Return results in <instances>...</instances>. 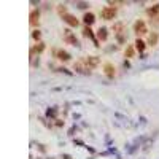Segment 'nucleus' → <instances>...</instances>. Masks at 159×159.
I'll return each mask as SVG.
<instances>
[{"instance_id": "9b49d317", "label": "nucleus", "mask_w": 159, "mask_h": 159, "mask_svg": "<svg viewBox=\"0 0 159 159\" xmlns=\"http://www.w3.org/2000/svg\"><path fill=\"white\" fill-rule=\"evenodd\" d=\"M135 48H137V50H139V51L142 53V51L145 50V43H143L142 40H137V41H135Z\"/></svg>"}, {"instance_id": "f8f14e48", "label": "nucleus", "mask_w": 159, "mask_h": 159, "mask_svg": "<svg viewBox=\"0 0 159 159\" xmlns=\"http://www.w3.org/2000/svg\"><path fill=\"white\" fill-rule=\"evenodd\" d=\"M157 11H159V5H154L153 8H150V10H148V15H150V16H154Z\"/></svg>"}, {"instance_id": "39448f33", "label": "nucleus", "mask_w": 159, "mask_h": 159, "mask_svg": "<svg viewBox=\"0 0 159 159\" xmlns=\"http://www.w3.org/2000/svg\"><path fill=\"white\" fill-rule=\"evenodd\" d=\"M38 19H40V13H38V10H33V11L30 13V24H32V26L38 24Z\"/></svg>"}, {"instance_id": "0eeeda50", "label": "nucleus", "mask_w": 159, "mask_h": 159, "mask_svg": "<svg viewBox=\"0 0 159 159\" xmlns=\"http://www.w3.org/2000/svg\"><path fill=\"white\" fill-rule=\"evenodd\" d=\"M86 62H88V65H89V67H95V65L99 64V59L95 57V56H91V57H88V59H86Z\"/></svg>"}, {"instance_id": "f3484780", "label": "nucleus", "mask_w": 159, "mask_h": 159, "mask_svg": "<svg viewBox=\"0 0 159 159\" xmlns=\"http://www.w3.org/2000/svg\"><path fill=\"white\" fill-rule=\"evenodd\" d=\"M33 38H40V32H33Z\"/></svg>"}, {"instance_id": "7ed1b4c3", "label": "nucleus", "mask_w": 159, "mask_h": 159, "mask_svg": "<svg viewBox=\"0 0 159 159\" xmlns=\"http://www.w3.org/2000/svg\"><path fill=\"white\" fill-rule=\"evenodd\" d=\"M64 21L68 26H72V27H77L78 26V19L75 18L73 15H68V13H67V15H64Z\"/></svg>"}, {"instance_id": "6e6552de", "label": "nucleus", "mask_w": 159, "mask_h": 159, "mask_svg": "<svg viewBox=\"0 0 159 159\" xmlns=\"http://www.w3.org/2000/svg\"><path fill=\"white\" fill-rule=\"evenodd\" d=\"M105 73H107V77L113 78V77H115V68L110 65V64H107V65H105Z\"/></svg>"}, {"instance_id": "1a4fd4ad", "label": "nucleus", "mask_w": 159, "mask_h": 159, "mask_svg": "<svg viewBox=\"0 0 159 159\" xmlns=\"http://www.w3.org/2000/svg\"><path fill=\"white\" fill-rule=\"evenodd\" d=\"M56 54H57V57H59L60 60H68V59H70V54L65 53V51H57Z\"/></svg>"}, {"instance_id": "2eb2a0df", "label": "nucleus", "mask_w": 159, "mask_h": 159, "mask_svg": "<svg viewBox=\"0 0 159 159\" xmlns=\"http://www.w3.org/2000/svg\"><path fill=\"white\" fill-rule=\"evenodd\" d=\"M132 54H134V50H132V48H127V50H126V56L132 57Z\"/></svg>"}, {"instance_id": "9d476101", "label": "nucleus", "mask_w": 159, "mask_h": 159, "mask_svg": "<svg viewBox=\"0 0 159 159\" xmlns=\"http://www.w3.org/2000/svg\"><path fill=\"white\" fill-rule=\"evenodd\" d=\"M85 22L86 24H92L94 22V15H92V13H86V15H85Z\"/></svg>"}, {"instance_id": "20e7f679", "label": "nucleus", "mask_w": 159, "mask_h": 159, "mask_svg": "<svg viewBox=\"0 0 159 159\" xmlns=\"http://www.w3.org/2000/svg\"><path fill=\"white\" fill-rule=\"evenodd\" d=\"M134 30L137 33H147V26H145L143 21H137V22L134 24Z\"/></svg>"}, {"instance_id": "423d86ee", "label": "nucleus", "mask_w": 159, "mask_h": 159, "mask_svg": "<svg viewBox=\"0 0 159 159\" xmlns=\"http://www.w3.org/2000/svg\"><path fill=\"white\" fill-rule=\"evenodd\" d=\"M75 70H78V72H83V73H88L89 72V68L85 67V64L80 60V62H75Z\"/></svg>"}, {"instance_id": "dca6fc26", "label": "nucleus", "mask_w": 159, "mask_h": 159, "mask_svg": "<svg viewBox=\"0 0 159 159\" xmlns=\"http://www.w3.org/2000/svg\"><path fill=\"white\" fill-rule=\"evenodd\" d=\"M91 32H92V30L86 27V29H85V35H86V37H92V33H91Z\"/></svg>"}, {"instance_id": "ddd939ff", "label": "nucleus", "mask_w": 159, "mask_h": 159, "mask_svg": "<svg viewBox=\"0 0 159 159\" xmlns=\"http://www.w3.org/2000/svg\"><path fill=\"white\" fill-rule=\"evenodd\" d=\"M99 38H100V40H105V38H107V30H105V29H100V30H99Z\"/></svg>"}, {"instance_id": "f257e3e1", "label": "nucleus", "mask_w": 159, "mask_h": 159, "mask_svg": "<svg viewBox=\"0 0 159 159\" xmlns=\"http://www.w3.org/2000/svg\"><path fill=\"white\" fill-rule=\"evenodd\" d=\"M100 16L103 19H115V16H116V8H115V6H107V8L102 10Z\"/></svg>"}, {"instance_id": "f03ea898", "label": "nucleus", "mask_w": 159, "mask_h": 159, "mask_svg": "<svg viewBox=\"0 0 159 159\" xmlns=\"http://www.w3.org/2000/svg\"><path fill=\"white\" fill-rule=\"evenodd\" d=\"M64 41H67V43H70V45H78L77 37H75L70 30H65V33H64Z\"/></svg>"}, {"instance_id": "4468645a", "label": "nucleus", "mask_w": 159, "mask_h": 159, "mask_svg": "<svg viewBox=\"0 0 159 159\" xmlns=\"http://www.w3.org/2000/svg\"><path fill=\"white\" fill-rule=\"evenodd\" d=\"M156 41H157V35H156V33H153V35H150V43H151V45H154Z\"/></svg>"}]
</instances>
